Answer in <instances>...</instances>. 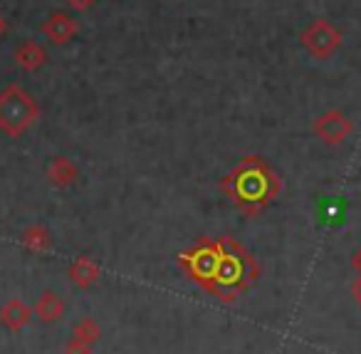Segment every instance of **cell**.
I'll return each mask as SVG.
<instances>
[{
	"instance_id": "cell-1",
	"label": "cell",
	"mask_w": 361,
	"mask_h": 354,
	"mask_svg": "<svg viewBox=\"0 0 361 354\" xmlns=\"http://www.w3.org/2000/svg\"><path fill=\"white\" fill-rule=\"evenodd\" d=\"M280 189V176L260 156H245L231 174H226L221 179V191L247 218L265 211L267 203L272 199H277Z\"/></svg>"
},
{
	"instance_id": "cell-2",
	"label": "cell",
	"mask_w": 361,
	"mask_h": 354,
	"mask_svg": "<svg viewBox=\"0 0 361 354\" xmlns=\"http://www.w3.org/2000/svg\"><path fill=\"white\" fill-rule=\"evenodd\" d=\"M223 255H221V265H218V275H216V295L223 302H233L238 300L257 278V263L235 238L231 235H223Z\"/></svg>"
},
{
	"instance_id": "cell-3",
	"label": "cell",
	"mask_w": 361,
	"mask_h": 354,
	"mask_svg": "<svg viewBox=\"0 0 361 354\" xmlns=\"http://www.w3.org/2000/svg\"><path fill=\"white\" fill-rule=\"evenodd\" d=\"M40 119V107L20 85H8L0 92V131L11 139L23 136Z\"/></svg>"
},
{
	"instance_id": "cell-4",
	"label": "cell",
	"mask_w": 361,
	"mask_h": 354,
	"mask_svg": "<svg viewBox=\"0 0 361 354\" xmlns=\"http://www.w3.org/2000/svg\"><path fill=\"white\" fill-rule=\"evenodd\" d=\"M223 255V243L221 238H201L193 248L183 250L178 255V265L183 268V273L188 275V280H193L196 285H201L206 293L213 295L216 290V275L218 265H221Z\"/></svg>"
},
{
	"instance_id": "cell-5",
	"label": "cell",
	"mask_w": 361,
	"mask_h": 354,
	"mask_svg": "<svg viewBox=\"0 0 361 354\" xmlns=\"http://www.w3.org/2000/svg\"><path fill=\"white\" fill-rule=\"evenodd\" d=\"M300 42L312 57H317V60H326V57H331L336 50H339L341 33L336 30L329 20L317 18V20H312L310 25L302 30Z\"/></svg>"
},
{
	"instance_id": "cell-6",
	"label": "cell",
	"mask_w": 361,
	"mask_h": 354,
	"mask_svg": "<svg viewBox=\"0 0 361 354\" xmlns=\"http://www.w3.org/2000/svg\"><path fill=\"white\" fill-rule=\"evenodd\" d=\"M312 131H314L324 144H341V141L354 131V126H351V119L344 112L329 110L317 117L314 124H312Z\"/></svg>"
},
{
	"instance_id": "cell-7",
	"label": "cell",
	"mask_w": 361,
	"mask_h": 354,
	"mask_svg": "<svg viewBox=\"0 0 361 354\" xmlns=\"http://www.w3.org/2000/svg\"><path fill=\"white\" fill-rule=\"evenodd\" d=\"M77 33H80V23H77L70 13H52V16L42 23V35H45L52 45H67Z\"/></svg>"
},
{
	"instance_id": "cell-8",
	"label": "cell",
	"mask_w": 361,
	"mask_h": 354,
	"mask_svg": "<svg viewBox=\"0 0 361 354\" xmlns=\"http://www.w3.org/2000/svg\"><path fill=\"white\" fill-rule=\"evenodd\" d=\"M13 60H16V65L20 67L23 72H37L47 65L50 55H47L45 45H40L37 40H25L20 47H16Z\"/></svg>"
},
{
	"instance_id": "cell-9",
	"label": "cell",
	"mask_w": 361,
	"mask_h": 354,
	"mask_svg": "<svg viewBox=\"0 0 361 354\" xmlns=\"http://www.w3.org/2000/svg\"><path fill=\"white\" fill-rule=\"evenodd\" d=\"M80 176V169L72 159L67 156H55L52 164L47 166V181H50L55 189H70L72 184L77 181Z\"/></svg>"
},
{
	"instance_id": "cell-10",
	"label": "cell",
	"mask_w": 361,
	"mask_h": 354,
	"mask_svg": "<svg viewBox=\"0 0 361 354\" xmlns=\"http://www.w3.org/2000/svg\"><path fill=\"white\" fill-rule=\"evenodd\" d=\"M70 280H72V285H77L80 290L92 288V285L99 280V265L92 258H87V255H82V258H77L75 263L70 265Z\"/></svg>"
},
{
	"instance_id": "cell-11",
	"label": "cell",
	"mask_w": 361,
	"mask_h": 354,
	"mask_svg": "<svg viewBox=\"0 0 361 354\" xmlns=\"http://www.w3.org/2000/svg\"><path fill=\"white\" fill-rule=\"evenodd\" d=\"M30 309H27V305L23 302V300L13 297L11 302L3 305V309H0V322L6 324L11 332H18V329H23L27 322H30Z\"/></svg>"
},
{
	"instance_id": "cell-12",
	"label": "cell",
	"mask_w": 361,
	"mask_h": 354,
	"mask_svg": "<svg viewBox=\"0 0 361 354\" xmlns=\"http://www.w3.org/2000/svg\"><path fill=\"white\" fill-rule=\"evenodd\" d=\"M20 243H23V248H25V250L37 253V255L47 253V250L52 248L50 233H47V228H45V225H40V223L27 225V228L23 230V235H20Z\"/></svg>"
},
{
	"instance_id": "cell-13",
	"label": "cell",
	"mask_w": 361,
	"mask_h": 354,
	"mask_svg": "<svg viewBox=\"0 0 361 354\" xmlns=\"http://www.w3.org/2000/svg\"><path fill=\"white\" fill-rule=\"evenodd\" d=\"M35 314L42 322H55V319H60L65 314V300L52 293V290H45L35 302Z\"/></svg>"
},
{
	"instance_id": "cell-14",
	"label": "cell",
	"mask_w": 361,
	"mask_h": 354,
	"mask_svg": "<svg viewBox=\"0 0 361 354\" xmlns=\"http://www.w3.org/2000/svg\"><path fill=\"white\" fill-rule=\"evenodd\" d=\"M72 334H75L77 339H82V342H87V344H92V347H94L97 339H99V334H102V329L92 317H85V319H80V322L75 324Z\"/></svg>"
},
{
	"instance_id": "cell-15",
	"label": "cell",
	"mask_w": 361,
	"mask_h": 354,
	"mask_svg": "<svg viewBox=\"0 0 361 354\" xmlns=\"http://www.w3.org/2000/svg\"><path fill=\"white\" fill-rule=\"evenodd\" d=\"M65 354H92V344L72 337L70 342H67V347H65Z\"/></svg>"
},
{
	"instance_id": "cell-16",
	"label": "cell",
	"mask_w": 361,
	"mask_h": 354,
	"mask_svg": "<svg viewBox=\"0 0 361 354\" xmlns=\"http://www.w3.org/2000/svg\"><path fill=\"white\" fill-rule=\"evenodd\" d=\"M65 3L72 8V11H80L82 13V11H90V8L94 6L97 0H65Z\"/></svg>"
},
{
	"instance_id": "cell-17",
	"label": "cell",
	"mask_w": 361,
	"mask_h": 354,
	"mask_svg": "<svg viewBox=\"0 0 361 354\" xmlns=\"http://www.w3.org/2000/svg\"><path fill=\"white\" fill-rule=\"evenodd\" d=\"M8 35V20H6V16L0 13V37H6Z\"/></svg>"
}]
</instances>
